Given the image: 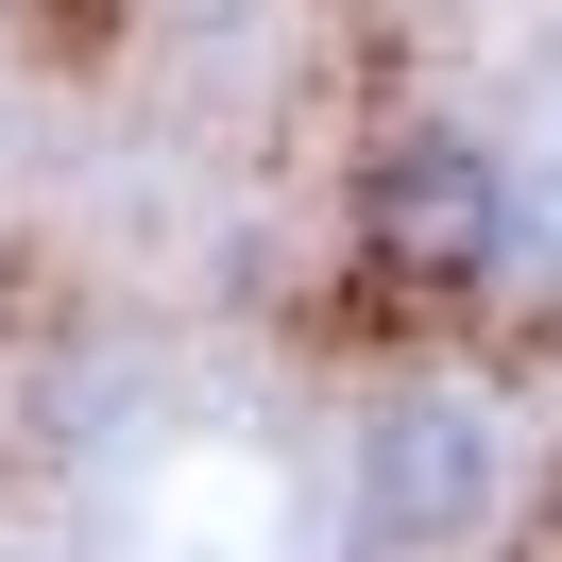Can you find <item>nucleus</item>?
<instances>
[{
  "instance_id": "f257e3e1",
  "label": "nucleus",
  "mask_w": 562,
  "mask_h": 562,
  "mask_svg": "<svg viewBox=\"0 0 562 562\" xmlns=\"http://www.w3.org/2000/svg\"><path fill=\"white\" fill-rule=\"evenodd\" d=\"M341 222H358V273L426 290V307H477V290H512L528 256H546V222H528L512 154H494L477 120H392V137L358 154Z\"/></svg>"
},
{
  "instance_id": "f03ea898",
  "label": "nucleus",
  "mask_w": 562,
  "mask_h": 562,
  "mask_svg": "<svg viewBox=\"0 0 562 562\" xmlns=\"http://www.w3.org/2000/svg\"><path fill=\"white\" fill-rule=\"evenodd\" d=\"M512 392L494 375H375V409H358V546L375 562H477L494 528H512Z\"/></svg>"
}]
</instances>
